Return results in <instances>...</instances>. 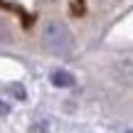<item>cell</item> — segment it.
<instances>
[{
    "instance_id": "obj_2",
    "label": "cell",
    "mask_w": 133,
    "mask_h": 133,
    "mask_svg": "<svg viewBox=\"0 0 133 133\" xmlns=\"http://www.w3.org/2000/svg\"><path fill=\"white\" fill-rule=\"evenodd\" d=\"M49 81H52L54 86H59V89H69V86H74V74H69V71H64V69H54L52 74H49Z\"/></svg>"
},
{
    "instance_id": "obj_3",
    "label": "cell",
    "mask_w": 133,
    "mask_h": 133,
    "mask_svg": "<svg viewBox=\"0 0 133 133\" xmlns=\"http://www.w3.org/2000/svg\"><path fill=\"white\" fill-rule=\"evenodd\" d=\"M8 114H10V106L5 104L3 99H0V116H8Z\"/></svg>"
},
{
    "instance_id": "obj_4",
    "label": "cell",
    "mask_w": 133,
    "mask_h": 133,
    "mask_svg": "<svg viewBox=\"0 0 133 133\" xmlns=\"http://www.w3.org/2000/svg\"><path fill=\"white\" fill-rule=\"evenodd\" d=\"M12 94L17 96V99H25V89L22 86H12Z\"/></svg>"
},
{
    "instance_id": "obj_1",
    "label": "cell",
    "mask_w": 133,
    "mask_h": 133,
    "mask_svg": "<svg viewBox=\"0 0 133 133\" xmlns=\"http://www.w3.org/2000/svg\"><path fill=\"white\" fill-rule=\"evenodd\" d=\"M42 42L49 52L54 54H66L71 49V32L66 30L64 22H57V20H49L42 27Z\"/></svg>"
}]
</instances>
